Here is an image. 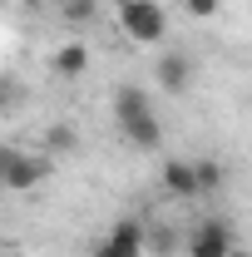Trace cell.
<instances>
[{
    "label": "cell",
    "mask_w": 252,
    "mask_h": 257,
    "mask_svg": "<svg viewBox=\"0 0 252 257\" xmlns=\"http://www.w3.org/2000/svg\"><path fill=\"white\" fill-rule=\"evenodd\" d=\"M119 25L134 45H158L163 35H168V15L158 10L154 0H124L119 5Z\"/></svg>",
    "instance_id": "6da1fadb"
},
{
    "label": "cell",
    "mask_w": 252,
    "mask_h": 257,
    "mask_svg": "<svg viewBox=\"0 0 252 257\" xmlns=\"http://www.w3.org/2000/svg\"><path fill=\"white\" fill-rule=\"evenodd\" d=\"M55 173V159L50 154H10V168H5V188L25 193L35 188V183H45Z\"/></svg>",
    "instance_id": "7a4b0ae2"
},
{
    "label": "cell",
    "mask_w": 252,
    "mask_h": 257,
    "mask_svg": "<svg viewBox=\"0 0 252 257\" xmlns=\"http://www.w3.org/2000/svg\"><path fill=\"white\" fill-rule=\"evenodd\" d=\"M227 247H237V242H232V227L222 223V218L198 223L193 237H188V257H227Z\"/></svg>",
    "instance_id": "3957f363"
},
{
    "label": "cell",
    "mask_w": 252,
    "mask_h": 257,
    "mask_svg": "<svg viewBox=\"0 0 252 257\" xmlns=\"http://www.w3.org/2000/svg\"><path fill=\"white\" fill-rule=\"evenodd\" d=\"M144 232H149L144 223L119 218V223H114V232L94 247V257H144Z\"/></svg>",
    "instance_id": "277c9868"
},
{
    "label": "cell",
    "mask_w": 252,
    "mask_h": 257,
    "mask_svg": "<svg viewBox=\"0 0 252 257\" xmlns=\"http://www.w3.org/2000/svg\"><path fill=\"white\" fill-rule=\"evenodd\" d=\"M193 84V60L188 55H178V50H168L163 60H158V89H168V94H188Z\"/></svg>",
    "instance_id": "5b68a950"
},
{
    "label": "cell",
    "mask_w": 252,
    "mask_h": 257,
    "mask_svg": "<svg viewBox=\"0 0 252 257\" xmlns=\"http://www.w3.org/2000/svg\"><path fill=\"white\" fill-rule=\"evenodd\" d=\"M144 114H154L149 89H139V84H119V89H114V119H119V128L134 124V119H144Z\"/></svg>",
    "instance_id": "8992f818"
},
{
    "label": "cell",
    "mask_w": 252,
    "mask_h": 257,
    "mask_svg": "<svg viewBox=\"0 0 252 257\" xmlns=\"http://www.w3.org/2000/svg\"><path fill=\"white\" fill-rule=\"evenodd\" d=\"M55 74H64V79H79L84 69H89V45H79V40H69V45H60L55 50Z\"/></svg>",
    "instance_id": "52a82bcc"
},
{
    "label": "cell",
    "mask_w": 252,
    "mask_h": 257,
    "mask_svg": "<svg viewBox=\"0 0 252 257\" xmlns=\"http://www.w3.org/2000/svg\"><path fill=\"white\" fill-rule=\"evenodd\" d=\"M163 188L173 193V198H198V183H193V163H168L163 168Z\"/></svg>",
    "instance_id": "ba28073f"
},
{
    "label": "cell",
    "mask_w": 252,
    "mask_h": 257,
    "mask_svg": "<svg viewBox=\"0 0 252 257\" xmlns=\"http://www.w3.org/2000/svg\"><path fill=\"white\" fill-rule=\"evenodd\" d=\"M124 139L134 144V149H158V144H163V128H158V119H154V114H144V119L124 124Z\"/></svg>",
    "instance_id": "9c48e42d"
},
{
    "label": "cell",
    "mask_w": 252,
    "mask_h": 257,
    "mask_svg": "<svg viewBox=\"0 0 252 257\" xmlns=\"http://www.w3.org/2000/svg\"><path fill=\"white\" fill-rule=\"evenodd\" d=\"M193 183H198V193H213V188H222V163H213V159H198V163H193Z\"/></svg>",
    "instance_id": "30bf717a"
},
{
    "label": "cell",
    "mask_w": 252,
    "mask_h": 257,
    "mask_svg": "<svg viewBox=\"0 0 252 257\" xmlns=\"http://www.w3.org/2000/svg\"><path fill=\"white\" fill-rule=\"evenodd\" d=\"M74 144H79L74 124H55V128H50V154H69Z\"/></svg>",
    "instance_id": "8fae6325"
},
{
    "label": "cell",
    "mask_w": 252,
    "mask_h": 257,
    "mask_svg": "<svg viewBox=\"0 0 252 257\" xmlns=\"http://www.w3.org/2000/svg\"><path fill=\"white\" fill-rule=\"evenodd\" d=\"M144 247H149V252H158V257H168L173 247H178V237H173L168 227H158V232H144Z\"/></svg>",
    "instance_id": "7c38bea8"
},
{
    "label": "cell",
    "mask_w": 252,
    "mask_h": 257,
    "mask_svg": "<svg viewBox=\"0 0 252 257\" xmlns=\"http://www.w3.org/2000/svg\"><path fill=\"white\" fill-rule=\"evenodd\" d=\"M64 20H74V25L94 20V0H64Z\"/></svg>",
    "instance_id": "4fadbf2b"
},
{
    "label": "cell",
    "mask_w": 252,
    "mask_h": 257,
    "mask_svg": "<svg viewBox=\"0 0 252 257\" xmlns=\"http://www.w3.org/2000/svg\"><path fill=\"white\" fill-rule=\"evenodd\" d=\"M222 0H183V10H188L193 20H208V15H218Z\"/></svg>",
    "instance_id": "5bb4252c"
},
{
    "label": "cell",
    "mask_w": 252,
    "mask_h": 257,
    "mask_svg": "<svg viewBox=\"0 0 252 257\" xmlns=\"http://www.w3.org/2000/svg\"><path fill=\"white\" fill-rule=\"evenodd\" d=\"M10 154H15V149H0V188H5V168H10Z\"/></svg>",
    "instance_id": "9a60e30c"
},
{
    "label": "cell",
    "mask_w": 252,
    "mask_h": 257,
    "mask_svg": "<svg viewBox=\"0 0 252 257\" xmlns=\"http://www.w3.org/2000/svg\"><path fill=\"white\" fill-rule=\"evenodd\" d=\"M227 257H247V247H227Z\"/></svg>",
    "instance_id": "2e32d148"
},
{
    "label": "cell",
    "mask_w": 252,
    "mask_h": 257,
    "mask_svg": "<svg viewBox=\"0 0 252 257\" xmlns=\"http://www.w3.org/2000/svg\"><path fill=\"white\" fill-rule=\"evenodd\" d=\"M0 94H5V79H0Z\"/></svg>",
    "instance_id": "e0dca14e"
}]
</instances>
